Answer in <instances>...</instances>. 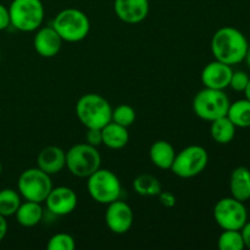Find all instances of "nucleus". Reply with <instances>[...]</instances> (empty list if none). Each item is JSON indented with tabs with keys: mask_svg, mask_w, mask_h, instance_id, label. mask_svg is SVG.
I'll return each mask as SVG.
<instances>
[{
	"mask_svg": "<svg viewBox=\"0 0 250 250\" xmlns=\"http://www.w3.org/2000/svg\"><path fill=\"white\" fill-rule=\"evenodd\" d=\"M250 77L248 73L244 71H233L231 76V81H229V88L234 90V92H244L248 85Z\"/></svg>",
	"mask_w": 250,
	"mask_h": 250,
	"instance_id": "28",
	"label": "nucleus"
},
{
	"mask_svg": "<svg viewBox=\"0 0 250 250\" xmlns=\"http://www.w3.org/2000/svg\"><path fill=\"white\" fill-rule=\"evenodd\" d=\"M231 197L246 203L250 200V170L246 166L234 168L229 177Z\"/></svg>",
	"mask_w": 250,
	"mask_h": 250,
	"instance_id": "17",
	"label": "nucleus"
},
{
	"mask_svg": "<svg viewBox=\"0 0 250 250\" xmlns=\"http://www.w3.org/2000/svg\"><path fill=\"white\" fill-rule=\"evenodd\" d=\"M7 229H9V226H7L6 217H4L0 215V242H1L5 237H6Z\"/></svg>",
	"mask_w": 250,
	"mask_h": 250,
	"instance_id": "33",
	"label": "nucleus"
},
{
	"mask_svg": "<svg viewBox=\"0 0 250 250\" xmlns=\"http://www.w3.org/2000/svg\"><path fill=\"white\" fill-rule=\"evenodd\" d=\"M248 39L242 31L232 26L217 29L211 38V53L215 60L229 66L241 63L248 50Z\"/></svg>",
	"mask_w": 250,
	"mask_h": 250,
	"instance_id": "1",
	"label": "nucleus"
},
{
	"mask_svg": "<svg viewBox=\"0 0 250 250\" xmlns=\"http://www.w3.org/2000/svg\"><path fill=\"white\" fill-rule=\"evenodd\" d=\"M53 188L51 176L39 167L24 170L17 180V190L24 200L44 203Z\"/></svg>",
	"mask_w": 250,
	"mask_h": 250,
	"instance_id": "9",
	"label": "nucleus"
},
{
	"mask_svg": "<svg viewBox=\"0 0 250 250\" xmlns=\"http://www.w3.org/2000/svg\"><path fill=\"white\" fill-rule=\"evenodd\" d=\"M210 134L211 138L219 144H229L236 137L237 127L232 124L227 116L220 117L210 122Z\"/></svg>",
	"mask_w": 250,
	"mask_h": 250,
	"instance_id": "21",
	"label": "nucleus"
},
{
	"mask_svg": "<svg viewBox=\"0 0 250 250\" xmlns=\"http://www.w3.org/2000/svg\"><path fill=\"white\" fill-rule=\"evenodd\" d=\"M134 192L141 197H158L163 190L161 182L150 173H142L132 183Z\"/></svg>",
	"mask_w": 250,
	"mask_h": 250,
	"instance_id": "23",
	"label": "nucleus"
},
{
	"mask_svg": "<svg viewBox=\"0 0 250 250\" xmlns=\"http://www.w3.org/2000/svg\"><path fill=\"white\" fill-rule=\"evenodd\" d=\"M66 166V151L56 146H48L37 156V167L48 175H58Z\"/></svg>",
	"mask_w": 250,
	"mask_h": 250,
	"instance_id": "16",
	"label": "nucleus"
},
{
	"mask_svg": "<svg viewBox=\"0 0 250 250\" xmlns=\"http://www.w3.org/2000/svg\"><path fill=\"white\" fill-rule=\"evenodd\" d=\"M227 117L237 128H249L250 127V100L244 99L236 100L231 103L227 111Z\"/></svg>",
	"mask_w": 250,
	"mask_h": 250,
	"instance_id": "22",
	"label": "nucleus"
},
{
	"mask_svg": "<svg viewBox=\"0 0 250 250\" xmlns=\"http://www.w3.org/2000/svg\"><path fill=\"white\" fill-rule=\"evenodd\" d=\"M51 27L58 32L63 42L78 43L87 38L90 31V21L82 10L67 7L54 17Z\"/></svg>",
	"mask_w": 250,
	"mask_h": 250,
	"instance_id": "3",
	"label": "nucleus"
},
{
	"mask_svg": "<svg viewBox=\"0 0 250 250\" xmlns=\"http://www.w3.org/2000/svg\"><path fill=\"white\" fill-rule=\"evenodd\" d=\"M85 143L90 144L93 146H99L103 144V134L102 129L99 128H87L85 134Z\"/></svg>",
	"mask_w": 250,
	"mask_h": 250,
	"instance_id": "29",
	"label": "nucleus"
},
{
	"mask_svg": "<svg viewBox=\"0 0 250 250\" xmlns=\"http://www.w3.org/2000/svg\"><path fill=\"white\" fill-rule=\"evenodd\" d=\"M87 190L95 203L107 205L121 198V181L111 170L100 167L87 177Z\"/></svg>",
	"mask_w": 250,
	"mask_h": 250,
	"instance_id": "6",
	"label": "nucleus"
},
{
	"mask_svg": "<svg viewBox=\"0 0 250 250\" xmlns=\"http://www.w3.org/2000/svg\"><path fill=\"white\" fill-rule=\"evenodd\" d=\"M22 203L19 190L4 188L0 190V215L4 217L14 216Z\"/></svg>",
	"mask_w": 250,
	"mask_h": 250,
	"instance_id": "24",
	"label": "nucleus"
},
{
	"mask_svg": "<svg viewBox=\"0 0 250 250\" xmlns=\"http://www.w3.org/2000/svg\"><path fill=\"white\" fill-rule=\"evenodd\" d=\"M63 41L51 26L39 27L33 38L34 50L42 58L50 59L58 55L62 48Z\"/></svg>",
	"mask_w": 250,
	"mask_h": 250,
	"instance_id": "15",
	"label": "nucleus"
},
{
	"mask_svg": "<svg viewBox=\"0 0 250 250\" xmlns=\"http://www.w3.org/2000/svg\"><path fill=\"white\" fill-rule=\"evenodd\" d=\"M103 144L112 150H120L125 148L129 141V133L127 127L110 121L102 128Z\"/></svg>",
	"mask_w": 250,
	"mask_h": 250,
	"instance_id": "20",
	"label": "nucleus"
},
{
	"mask_svg": "<svg viewBox=\"0 0 250 250\" xmlns=\"http://www.w3.org/2000/svg\"><path fill=\"white\" fill-rule=\"evenodd\" d=\"M217 248L220 250H243V237L239 229H222L217 238Z\"/></svg>",
	"mask_w": 250,
	"mask_h": 250,
	"instance_id": "25",
	"label": "nucleus"
},
{
	"mask_svg": "<svg viewBox=\"0 0 250 250\" xmlns=\"http://www.w3.org/2000/svg\"><path fill=\"white\" fill-rule=\"evenodd\" d=\"M46 210L54 216H66L72 214L78 204V197L75 190L66 186L51 188L50 193L44 200Z\"/></svg>",
	"mask_w": 250,
	"mask_h": 250,
	"instance_id": "12",
	"label": "nucleus"
},
{
	"mask_svg": "<svg viewBox=\"0 0 250 250\" xmlns=\"http://www.w3.org/2000/svg\"><path fill=\"white\" fill-rule=\"evenodd\" d=\"M10 23L20 32H36L44 21L42 0H12L9 6Z\"/></svg>",
	"mask_w": 250,
	"mask_h": 250,
	"instance_id": "4",
	"label": "nucleus"
},
{
	"mask_svg": "<svg viewBox=\"0 0 250 250\" xmlns=\"http://www.w3.org/2000/svg\"><path fill=\"white\" fill-rule=\"evenodd\" d=\"M76 248V241L71 234L60 232L50 237L46 244L48 250H73Z\"/></svg>",
	"mask_w": 250,
	"mask_h": 250,
	"instance_id": "27",
	"label": "nucleus"
},
{
	"mask_svg": "<svg viewBox=\"0 0 250 250\" xmlns=\"http://www.w3.org/2000/svg\"><path fill=\"white\" fill-rule=\"evenodd\" d=\"M209 163V154L207 149L198 144L188 146L176 153L175 160L170 170L180 178L197 177L207 168Z\"/></svg>",
	"mask_w": 250,
	"mask_h": 250,
	"instance_id": "8",
	"label": "nucleus"
},
{
	"mask_svg": "<svg viewBox=\"0 0 250 250\" xmlns=\"http://www.w3.org/2000/svg\"><path fill=\"white\" fill-rule=\"evenodd\" d=\"M243 61H246L247 66H248V68L250 70V45L248 46V50H247V54H246V56H244Z\"/></svg>",
	"mask_w": 250,
	"mask_h": 250,
	"instance_id": "34",
	"label": "nucleus"
},
{
	"mask_svg": "<svg viewBox=\"0 0 250 250\" xmlns=\"http://www.w3.org/2000/svg\"><path fill=\"white\" fill-rule=\"evenodd\" d=\"M1 172H2V165L1 163H0V175H1Z\"/></svg>",
	"mask_w": 250,
	"mask_h": 250,
	"instance_id": "36",
	"label": "nucleus"
},
{
	"mask_svg": "<svg viewBox=\"0 0 250 250\" xmlns=\"http://www.w3.org/2000/svg\"><path fill=\"white\" fill-rule=\"evenodd\" d=\"M20 226L24 229H32L42 222L44 217V210L42 203L24 200L20 204L19 209L14 215Z\"/></svg>",
	"mask_w": 250,
	"mask_h": 250,
	"instance_id": "19",
	"label": "nucleus"
},
{
	"mask_svg": "<svg viewBox=\"0 0 250 250\" xmlns=\"http://www.w3.org/2000/svg\"><path fill=\"white\" fill-rule=\"evenodd\" d=\"M111 121L128 128L136 121V110L128 104L117 105L115 109H112Z\"/></svg>",
	"mask_w": 250,
	"mask_h": 250,
	"instance_id": "26",
	"label": "nucleus"
},
{
	"mask_svg": "<svg viewBox=\"0 0 250 250\" xmlns=\"http://www.w3.org/2000/svg\"><path fill=\"white\" fill-rule=\"evenodd\" d=\"M112 107L103 95L88 93L82 95L76 104V115L85 128H99L111 121Z\"/></svg>",
	"mask_w": 250,
	"mask_h": 250,
	"instance_id": "2",
	"label": "nucleus"
},
{
	"mask_svg": "<svg viewBox=\"0 0 250 250\" xmlns=\"http://www.w3.org/2000/svg\"><path fill=\"white\" fill-rule=\"evenodd\" d=\"M134 222V212L131 205L121 198L106 205L105 224L115 234H125L132 229Z\"/></svg>",
	"mask_w": 250,
	"mask_h": 250,
	"instance_id": "11",
	"label": "nucleus"
},
{
	"mask_svg": "<svg viewBox=\"0 0 250 250\" xmlns=\"http://www.w3.org/2000/svg\"><path fill=\"white\" fill-rule=\"evenodd\" d=\"M241 233H242V237H243L244 246H246V248L250 249V221L249 220L241 229Z\"/></svg>",
	"mask_w": 250,
	"mask_h": 250,
	"instance_id": "32",
	"label": "nucleus"
},
{
	"mask_svg": "<svg viewBox=\"0 0 250 250\" xmlns=\"http://www.w3.org/2000/svg\"><path fill=\"white\" fill-rule=\"evenodd\" d=\"M102 166V155L97 146L78 143L66 151V166L71 175L87 178Z\"/></svg>",
	"mask_w": 250,
	"mask_h": 250,
	"instance_id": "5",
	"label": "nucleus"
},
{
	"mask_svg": "<svg viewBox=\"0 0 250 250\" xmlns=\"http://www.w3.org/2000/svg\"><path fill=\"white\" fill-rule=\"evenodd\" d=\"M159 202L164 208H173L176 205V197L173 193L168 192V190H161L160 194L158 195Z\"/></svg>",
	"mask_w": 250,
	"mask_h": 250,
	"instance_id": "30",
	"label": "nucleus"
},
{
	"mask_svg": "<svg viewBox=\"0 0 250 250\" xmlns=\"http://www.w3.org/2000/svg\"><path fill=\"white\" fill-rule=\"evenodd\" d=\"M232 72H233L232 66L219 60H214L207 63L205 67L203 68L200 80H202L204 87L225 90L226 88H229Z\"/></svg>",
	"mask_w": 250,
	"mask_h": 250,
	"instance_id": "13",
	"label": "nucleus"
},
{
	"mask_svg": "<svg viewBox=\"0 0 250 250\" xmlns=\"http://www.w3.org/2000/svg\"><path fill=\"white\" fill-rule=\"evenodd\" d=\"M149 0H115L114 10L116 16L127 24H137L148 17Z\"/></svg>",
	"mask_w": 250,
	"mask_h": 250,
	"instance_id": "14",
	"label": "nucleus"
},
{
	"mask_svg": "<svg viewBox=\"0 0 250 250\" xmlns=\"http://www.w3.org/2000/svg\"><path fill=\"white\" fill-rule=\"evenodd\" d=\"M175 156L176 150L173 146L164 139L154 142L149 149V159L151 164L160 170H170Z\"/></svg>",
	"mask_w": 250,
	"mask_h": 250,
	"instance_id": "18",
	"label": "nucleus"
},
{
	"mask_svg": "<svg viewBox=\"0 0 250 250\" xmlns=\"http://www.w3.org/2000/svg\"><path fill=\"white\" fill-rule=\"evenodd\" d=\"M214 220L221 229H239L248 221V210L243 202L233 197L220 199L215 204Z\"/></svg>",
	"mask_w": 250,
	"mask_h": 250,
	"instance_id": "10",
	"label": "nucleus"
},
{
	"mask_svg": "<svg viewBox=\"0 0 250 250\" xmlns=\"http://www.w3.org/2000/svg\"><path fill=\"white\" fill-rule=\"evenodd\" d=\"M231 102L224 90L204 87L193 98L194 114L204 121L211 122L227 115Z\"/></svg>",
	"mask_w": 250,
	"mask_h": 250,
	"instance_id": "7",
	"label": "nucleus"
},
{
	"mask_svg": "<svg viewBox=\"0 0 250 250\" xmlns=\"http://www.w3.org/2000/svg\"><path fill=\"white\" fill-rule=\"evenodd\" d=\"M10 26H11V23H10L9 7L0 4V31H4V29L9 28Z\"/></svg>",
	"mask_w": 250,
	"mask_h": 250,
	"instance_id": "31",
	"label": "nucleus"
},
{
	"mask_svg": "<svg viewBox=\"0 0 250 250\" xmlns=\"http://www.w3.org/2000/svg\"><path fill=\"white\" fill-rule=\"evenodd\" d=\"M244 94H246V98L248 100H250V80H249V83H248V85H247V88H246V90H244Z\"/></svg>",
	"mask_w": 250,
	"mask_h": 250,
	"instance_id": "35",
	"label": "nucleus"
}]
</instances>
